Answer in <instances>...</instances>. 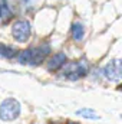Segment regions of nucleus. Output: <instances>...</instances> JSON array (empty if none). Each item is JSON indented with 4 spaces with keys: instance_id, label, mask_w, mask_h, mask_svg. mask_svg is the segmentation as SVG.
<instances>
[{
    "instance_id": "5",
    "label": "nucleus",
    "mask_w": 122,
    "mask_h": 124,
    "mask_svg": "<svg viewBox=\"0 0 122 124\" xmlns=\"http://www.w3.org/2000/svg\"><path fill=\"white\" fill-rule=\"evenodd\" d=\"M50 54V45L47 43H43L37 48H33V54H32V58L29 65H40L42 62L47 58V55Z\"/></svg>"
},
{
    "instance_id": "2",
    "label": "nucleus",
    "mask_w": 122,
    "mask_h": 124,
    "mask_svg": "<svg viewBox=\"0 0 122 124\" xmlns=\"http://www.w3.org/2000/svg\"><path fill=\"white\" fill-rule=\"evenodd\" d=\"M20 116V102L14 98H7L0 104V118L3 121H13Z\"/></svg>"
},
{
    "instance_id": "10",
    "label": "nucleus",
    "mask_w": 122,
    "mask_h": 124,
    "mask_svg": "<svg viewBox=\"0 0 122 124\" xmlns=\"http://www.w3.org/2000/svg\"><path fill=\"white\" fill-rule=\"evenodd\" d=\"M32 54H33V48H30V49H25V51H22V52H17V55H16L17 62L22 63V65L29 63V62H30V58H32Z\"/></svg>"
},
{
    "instance_id": "4",
    "label": "nucleus",
    "mask_w": 122,
    "mask_h": 124,
    "mask_svg": "<svg viewBox=\"0 0 122 124\" xmlns=\"http://www.w3.org/2000/svg\"><path fill=\"white\" fill-rule=\"evenodd\" d=\"M121 61L119 59H114L111 61L103 69V74L105 77L109 79V81H114V82H118L121 79Z\"/></svg>"
},
{
    "instance_id": "1",
    "label": "nucleus",
    "mask_w": 122,
    "mask_h": 124,
    "mask_svg": "<svg viewBox=\"0 0 122 124\" xmlns=\"http://www.w3.org/2000/svg\"><path fill=\"white\" fill-rule=\"evenodd\" d=\"M61 71H62V77L63 78H66L69 81H78V79H81V78L88 75L89 63L86 61H83V59H81V61H70V62L66 61V63L61 68Z\"/></svg>"
},
{
    "instance_id": "3",
    "label": "nucleus",
    "mask_w": 122,
    "mask_h": 124,
    "mask_svg": "<svg viewBox=\"0 0 122 124\" xmlns=\"http://www.w3.org/2000/svg\"><path fill=\"white\" fill-rule=\"evenodd\" d=\"M30 35H32L30 22H27V20H16L13 23V26H12V36L17 42H20V43L27 42Z\"/></svg>"
},
{
    "instance_id": "9",
    "label": "nucleus",
    "mask_w": 122,
    "mask_h": 124,
    "mask_svg": "<svg viewBox=\"0 0 122 124\" xmlns=\"http://www.w3.org/2000/svg\"><path fill=\"white\" fill-rule=\"evenodd\" d=\"M12 17V10L4 0H0V20L7 22Z\"/></svg>"
},
{
    "instance_id": "11",
    "label": "nucleus",
    "mask_w": 122,
    "mask_h": 124,
    "mask_svg": "<svg viewBox=\"0 0 122 124\" xmlns=\"http://www.w3.org/2000/svg\"><path fill=\"white\" fill-rule=\"evenodd\" d=\"M76 114L81 116V117H83V118H89V120H98L99 118V116L93 110H91V108H82V110L76 111Z\"/></svg>"
},
{
    "instance_id": "8",
    "label": "nucleus",
    "mask_w": 122,
    "mask_h": 124,
    "mask_svg": "<svg viewBox=\"0 0 122 124\" xmlns=\"http://www.w3.org/2000/svg\"><path fill=\"white\" fill-rule=\"evenodd\" d=\"M17 55V51L12 46H7L4 43H0V56L7 58V59H13Z\"/></svg>"
},
{
    "instance_id": "6",
    "label": "nucleus",
    "mask_w": 122,
    "mask_h": 124,
    "mask_svg": "<svg viewBox=\"0 0 122 124\" xmlns=\"http://www.w3.org/2000/svg\"><path fill=\"white\" fill-rule=\"evenodd\" d=\"M66 61H68L66 54L58 52V54H55L53 56L49 58V61H47V63H46V68H47L49 72H56V71H59L62 66L66 63Z\"/></svg>"
},
{
    "instance_id": "7",
    "label": "nucleus",
    "mask_w": 122,
    "mask_h": 124,
    "mask_svg": "<svg viewBox=\"0 0 122 124\" xmlns=\"http://www.w3.org/2000/svg\"><path fill=\"white\" fill-rule=\"evenodd\" d=\"M70 33H72V38H73L75 40H82L83 36H85V28H83V25L79 23V22H75V23L72 25Z\"/></svg>"
}]
</instances>
